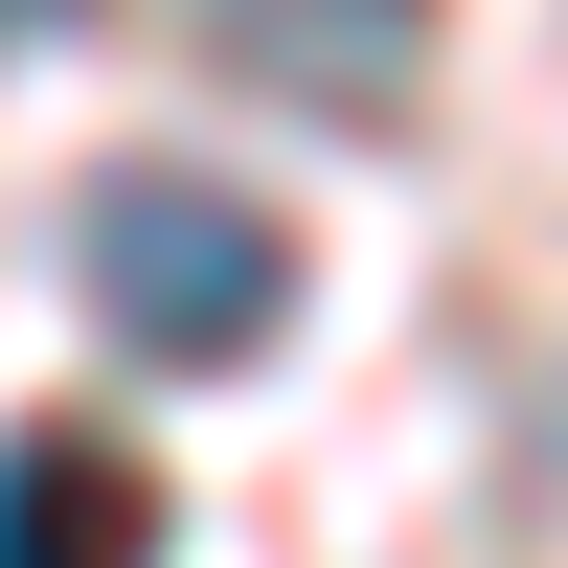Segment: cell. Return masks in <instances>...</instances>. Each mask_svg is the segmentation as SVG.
<instances>
[{"label":"cell","instance_id":"1","mask_svg":"<svg viewBox=\"0 0 568 568\" xmlns=\"http://www.w3.org/2000/svg\"><path fill=\"white\" fill-rule=\"evenodd\" d=\"M91 318H114L136 364H251L273 318H296V227H273L251 182L114 160V182H91Z\"/></svg>","mask_w":568,"mask_h":568},{"label":"cell","instance_id":"2","mask_svg":"<svg viewBox=\"0 0 568 568\" xmlns=\"http://www.w3.org/2000/svg\"><path fill=\"white\" fill-rule=\"evenodd\" d=\"M205 45H227L251 91H296V114H409L433 0H205Z\"/></svg>","mask_w":568,"mask_h":568},{"label":"cell","instance_id":"3","mask_svg":"<svg viewBox=\"0 0 568 568\" xmlns=\"http://www.w3.org/2000/svg\"><path fill=\"white\" fill-rule=\"evenodd\" d=\"M0 568H160V478L114 433H0Z\"/></svg>","mask_w":568,"mask_h":568},{"label":"cell","instance_id":"4","mask_svg":"<svg viewBox=\"0 0 568 568\" xmlns=\"http://www.w3.org/2000/svg\"><path fill=\"white\" fill-rule=\"evenodd\" d=\"M0 45H45V0H0Z\"/></svg>","mask_w":568,"mask_h":568}]
</instances>
